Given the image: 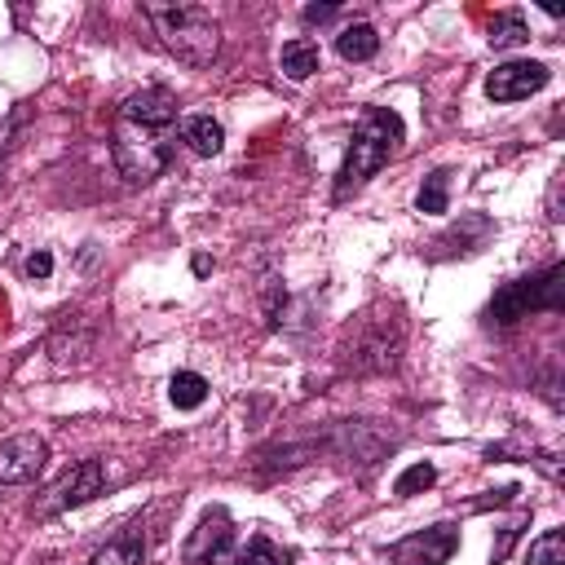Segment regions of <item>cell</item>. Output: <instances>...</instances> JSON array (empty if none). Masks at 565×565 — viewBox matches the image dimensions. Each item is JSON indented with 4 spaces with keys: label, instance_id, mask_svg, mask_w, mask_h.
<instances>
[{
    "label": "cell",
    "instance_id": "cell-17",
    "mask_svg": "<svg viewBox=\"0 0 565 565\" xmlns=\"http://www.w3.org/2000/svg\"><path fill=\"white\" fill-rule=\"evenodd\" d=\"M446 203H450V172L437 168L419 185V212H446Z\"/></svg>",
    "mask_w": 565,
    "mask_h": 565
},
{
    "label": "cell",
    "instance_id": "cell-19",
    "mask_svg": "<svg viewBox=\"0 0 565 565\" xmlns=\"http://www.w3.org/2000/svg\"><path fill=\"white\" fill-rule=\"evenodd\" d=\"M230 565H287V556H282L269 539H260V534H256L243 552H234V561H230Z\"/></svg>",
    "mask_w": 565,
    "mask_h": 565
},
{
    "label": "cell",
    "instance_id": "cell-7",
    "mask_svg": "<svg viewBox=\"0 0 565 565\" xmlns=\"http://www.w3.org/2000/svg\"><path fill=\"white\" fill-rule=\"evenodd\" d=\"M459 547V530L455 525H428L419 534H406L402 543H393L388 561L393 565H446Z\"/></svg>",
    "mask_w": 565,
    "mask_h": 565
},
{
    "label": "cell",
    "instance_id": "cell-2",
    "mask_svg": "<svg viewBox=\"0 0 565 565\" xmlns=\"http://www.w3.org/2000/svg\"><path fill=\"white\" fill-rule=\"evenodd\" d=\"M146 18L154 22V35L163 40V49L185 62V66H212L216 49H221V26L203 4H146Z\"/></svg>",
    "mask_w": 565,
    "mask_h": 565
},
{
    "label": "cell",
    "instance_id": "cell-11",
    "mask_svg": "<svg viewBox=\"0 0 565 565\" xmlns=\"http://www.w3.org/2000/svg\"><path fill=\"white\" fill-rule=\"evenodd\" d=\"M181 137H185V146L194 154H221V146H225V132H221V124L212 115H185L181 119Z\"/></svg>",
    "mask_w": 565,
    "mask_h": 565
},
{
    "label": "cell",
    "instance_id": "cell-10",
    "mask_svg": "<svg viewBox=\"0 0 565 565\" xmlns=\"http://www.w3.org/2000/svg\"><path fill=\"white\" fill-rule=\"evenodd\" d=\"M230 543H234V525H230V512L225 508H207L199 530L190 534L185 543V561L190 565H221L230 556Z\"/></svg>",
    "mask_w": 565,
    "mask_h": 565
},
{
    "label": "cell",
    "instance_id": "cell-3",
    "mask_svg": "<svg viewBox=\"0 0 565 565\" xmlns=\"http://www.w3.org/2000/svg\"><path fill=\"white\" fill-rule=\"evenodd\" d=\"M406 128H402V115L388 110V106H366L358 128H353V141H349V154L340 163V181H335V194H349L353 185H362L375 168H384L397 146H402Z\"/></svg>",
    "mask_w": 565,
    "mask_h": 565
},
{
    "label": "cell",
    "instance_id": "cell-12",
    "mask_svg": "<svg viewBox=\"0 0 565 565\" xmlns=\"http://www.w3.org/2000/svg\"><path fill=\"white\" fill-rule=\"evenodd\" d=\"M375 49H380V35H375L371 22H353L335 35V53L344 62H366V57H375Z\"/></svg>",
    "mask_w": 565,
    "mask_h": 565
},
{
    "label": "cell",
    "instance_id": "cell-14",
    "mask_svg": "<svg viewBox=\"0 0 565 565\" xmlns=\"http://www.w3.org/2000/svg\"><path fill=\"white\" fill-rule=\"evenodd\" d=\"M278 62H282V75H287V79H309V75L318 71V44H313L309 35L287 40Z\"/></svg>",
    "mask_w": 565,
    "mask_h": 565
},
{
    "label": "cell",
    "instance_id": "cell-4",
    "mask_svg": "<svg viewBox=\"0 0 565 565\" xmlns=\"http://www.w3.org/2000/svg\"><path fill=\"white\" fill-rule=\"evenodd\" d=\"M561 265H552V269H543V274H534V278H516V282H508L494 300H490V309H486V318L490 322H516V318H525L530 309H556L561 305Z\"/></svg>",
    "mask_w": 565,
    "mask_h": 565
},
{
    "label": "cell",
    "instance_id": "cell-5",
    "mask_svg": "<svg viewBox=\"0 0 565 565\" xmlns=\"http://www.w3.org/2000/svg\"><path fill=\"white\" fill-rule=\"evenodd\" d=\"M102 481H106L102 459H79L75 468L62 472V481L49 486V494L40 499L35 512H40V516H57V512H66V508H79V503H88V499L102 494Z\"/></svg>",
    "mask_w": 565,
    "mask_h": 565
},
{
    "label": "cell",
    "instance_id": "cell-16",
    "mask_svg": "<svg viewBox=\"0 0 565 565\" xmlns=\"http://www.w3.org/2000/svg\"><path fill=\"white\" fill-rule=\"evenodd\" d=\"M525 40H530V26H525L521 13H499L490 22V44L494 49H512V44H525Z\"/></svg>",
    "mask_w": 565,
    "mask_h": 565
},
{
    "label": "cell",
    "instance_id": "cell-13",
    "mask_svg": "<svg viewBox=\"0 0 565 565\" xmlns=\"http://www.w3.org/2000/svg\"><path fill=\"white\" fill-rule=\"evenodd\" d=\"M141 547H146V543H141V530L128 525L119 539H110L106 547H97L88 565H141Z\"/></svg>",
    "mask_w": 565,
    "mask_h": 565
},
{
    "label": "cell",
    "instance_id": "cell-21",
    "mask_svg": "<svg viewBox=\"0 0 565 565\" xmlns=\"http://www.w3.org/2000/svg\"><path fill=\"white\" fill-rule=\"evenodd\" d=\"M53 274V256L49 252H31L26 256V278H49Z\"/></svg>",
    "mask_w": 565,
    "mask_h": 565
},
{
    "label": "cell",
    "instance_id": "cell-9",
    "mask_svg": "<svg viewBox=\"0 0 565 565\" xmlns=\"http://www.w3.org/2000/svg\"><path fill=\"white\" fill-rule=\"evenodd\" d=\"M552 79V71L543 62H503L486 75V97L490 102H521L530 93H539Z\"/></svg>",
    "mask_w": 565,
    "mask_h": 565
},
{
    "label": "cell",
    "instance_id": "cell-20",
    "mask_svg": "<svg viewBox=\"0 0 565 565\" xmlns=\"http://www.w3.org/2000/svg\"><path fill=\"white\" fill-rule=\"evenodd\" d=\"M433 481H437V468H433V463H411V468L397 477L393 494H402V499H406V494H415V490H428Z\"/></svg>",
    "mask_w": 565,
    "mask_h": 565
},
{
    "label": "cell",
    "instance_id": "cell-6",
    "mask_svg": "<svg viewBox=\"0 0 565 565\" xmlns=\"http://www.w3.org/2000/svg\"><path fill=\"white\" fill-rule=\"evenodd\" d=\"M397 349H402V322L388 309V318H366L362 331L353 335V366L358 371H384L397 362Z\"/></svg>",
    "mask_w": 565,
    "mask_h": 565
},
{
    "label": "cell",
    "instance_id": "cell-18",
    "mask_svg": "<svg viewBox=\"0 0 565 565\" xmlns=\"http://www.w3.org/2000/svg\"><path fill=\"white\" fill-rule=\"evenodd\" d=\"M525 565H565V530H547L530 543Z\"/></svg>",
    "mask_w": 565,
    "mask_h": 565
},
{
    "label": "cell",
    "instance_id": "cell-8",
    "mask_svg": "<svg viewBox=\"0 0 565 565\" xmlns=\"http://www.w3.org/2000/svg\"><path fill=\"white\" fill-rule=\"evenodd\" d=\"M44 459H49L44 437H35V433L4 437L0 441V486H26V481H35L44 472Z\"/></svg>",
    "mask_w": 565,
    "mask_h": 565
},
{
    "label": "cell",
    "instance_id": "cell-15",
    "mask_svg": "<svg viewBox=\"0 0 565 565\" xmlns=\"http://www.w3.org/2000/svg\"><path fill=\"white\" fill-rule=\"evenodd\" d=\"M168 397H172L177 411H194V406L207 402V380H203L199 371H177V375L168 380Z\"/></svg>",
    "mask_w": 565,
    "mask_h": 565
},
{
    "label": "cell",
    "instance_id": "cell-1",
    "mask_svg": "<svg viewBox=\"0 0 565 565\" xmlns=\"http://www.w3.org/2000/svg\"><path fill=\"white\" fill-rule=\"evenodd\" d=\"M172 132H177V97L159 84L124 97L110 124V154L124 181L146 185L154 181L172 159Z\"/></svg>",
    "mask_w": 565,
    "mask_h": 565
},
{
    "label": "cell",
    "instance_id": "cell-22",
    "mask_svg": "<svg viewBox=\"0 0 565 565\" xmlns=\"http://www.w3.org/2000/svg\"><path fill=\"white\" fill-rule=\"evenodd\" d=\"M331 13H335V4H309L305 9V22H327Z\"/></svg>",
    "mask_w": 565,
    "mask_h": 565
}]
</instances>
